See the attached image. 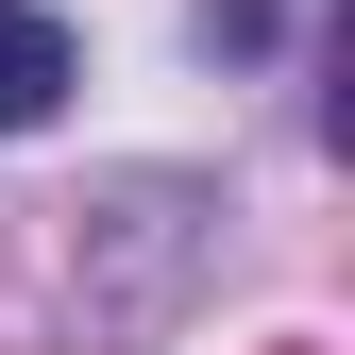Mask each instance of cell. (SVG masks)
I'll use <instances>...</instances> for the list:
<instances>
[{"label": "cell", "instance_id": "obj_1", "mask_svg": "<svg viewBox=\"0 0 355 355\" xmlns=\"http://www.w3.org/2000/svg\"><path fill=\"white\" fill-rule=\"evenodd\" d=\"M68 85H85L68 17H51V0H0V136H34V119H51Z\"/></svg>", "mask_w": 355, "mask_h": 355}]
</instances>
